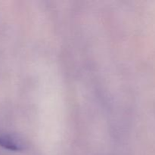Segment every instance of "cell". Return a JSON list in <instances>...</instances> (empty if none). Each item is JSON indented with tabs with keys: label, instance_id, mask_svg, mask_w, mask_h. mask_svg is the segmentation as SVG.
<instances>
[{
	"label": "cell",
	"instance_id": "obj_1",
	"mask_svg": "<svg viewBox=\"0 0 155 155\" xmlns=\"http://www.w3.org/2000/svg\"><path fill=\"white\" fill-rule=\"evenodd\" d=\"M0 146L12 151L23 149V144L21 140L11 135L0 134Z\"/></svg>",
	"mask_w": 155,
	"mask_h": 155
}]
</instances>
